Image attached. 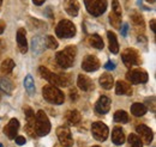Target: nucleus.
<instances>
[{
	"label": "nucleus",
	"instance_id": "f257e3e1",
	"mask_svg": "<svg viewBox=\"0 0 156 147\" xmlns=\"http://www.w3.org/2000/svg\"><path fill=\"white\" fill-rule=\"evenodd\" d=\"M77 54V48L75 46H69L64 50L58 52L55 55V61L60 67L62 68H70L73 65L75 57Z\"/></svg>",
	"mask_w": 156,
	"mask_h": 147
},
{
	"label": "nucleus",
	"instance_id": "f03ea898",
	"mask_svg": "<svg viewBox=\"0 0 156 147\" xmlns=\"http://www.w3.org/2000/svg\"><path fill=\"white\" fill-rule=\"evenodd\" d=\"M39 72L43 79H46L47 81H49V83H51L52 85H54V86H67V85H69V79H67V77L53 73V72H51L48 68H46L44 66H40Z\"/></svg>",
	"mask_w": 156,
	"mask_h": 147
},
{
	"label": "nucleus",
	"instance_id": "7ed1b4c3",
	"mask_svg": "<svg viewBox=\"0 0 156 147\" xmlns=\"http://www.w3.org/2000/svg\"><path fill=\"white\" fill-rule=\"evenodd\" d=\"M35 134L39 136H44L51 132V122L44 114V111L40 110L37 115L35 116Z\"/></svg>",
	"mask_w": 156,
	"mask_h": 147
},
{
	"label": "nucleus",
	"instance_id": "20e7f679",
	"mask_svg": "<svg viewBox=\"0 0 156 147\" xmlns=\"http://www.w3.org/2000/svg\"><path fill=\"white\" fill-rule=\"evenodd\" d=\"M42 96L47 102H49L52 104H61V103H64V99H65L64 93L54 85L44 86L42 90Z\"/></svg>",
	"mask_w": 156,
	"mask_h": 147
},
{
	"label": "nucleus",
	"instance_id": "39448f33",
	"mask_svg": "<svg viewBox=\"0 0 156 147\" xmlns=\"http://www.w3.org/2000/svg\"><path fill=\"white\" fill-rule=\"evenodd\" d=\"M55 34L60 38H71L76 35V26L71 20L62 19L57 25Z\"/></svg>",
	"mask_w": 156,
	"mask_h": 147
},
{
	"label": "nucleus",
	"instance_id": "423d86ee",
	"mask_svg": "<svg viewBox=\"0 0 156 147\" xmlns=\"http://www.w3.org/2000/svg\"><path fill=\"white\" fill-rule=\"evenodd\" d=\"M84 4L88 12L94 17L101 16L107 10V0H84Z\"/></svg>",
	"mask_w": 156,
	"mask_h": 147
},
{
	"label": "nucleus",
	"instance_id": "0eeeda50",
	"mask_svg": "<svg viewBox=\"0 0 156 147\" xmlns=\"http://www.w3.org/2000/svg\"><path fill=\"white\" fill-rule=\"evenodd\" d=\"M121 59L124 61V63L131 68L132 66H139L140 65V57H139V54L138 52L132 49V48H127L122 52L121 54Z\"/></svg>",
	"mask_w": 156,
	"mask_h": 147
},
{
	"label": "nucleus",
	"instance_id": "6e6552de",
	"mask_svg": "<svg viewBox=\"0 0 156 147\" xmlns=\"http://www.w3.org/2000/svg\"><path fill=\"white\" fill-rule=\"evenodd\" d=\"M91 133H93V136L98 141H106L108 138L109 130L103 122H95L91 126Z\"/></svg>",
	"mask_w": 156,
	"mask_h": 147
},
{
	"label": "nucleus",
	"instance_id": "1a4fd4ad",
	"mask_svg": "<svg viewBox=\"0 0 156 147\" xmlns=\"http://www.w3.org/2000/svg\"><path fill=\"white\" fill-rule=\"evenodd\" d=\"M126 78L131 84H143L148 81V73L140 68H136L129 71L126 74Z\"/></svg>",
	"mask_w": 156,
	"mask_h": 147
},
{
	"label": "nucleus",
	"instance_id": "9d476101",
	"mask_svg": "<svg viewBox=\"0 0 156 147\" xmlns=\"http://www.w3.org/2000/svg\"><path fill=\"white\" fill-rule=\"evenodd\" d=\"M57 135L60 144L65 147H71L73 145V139L71 135V130L66 126H61L57 129Z\"/></svg>",
	"mask_w": 156,
	"mask_h": 147
},
{
	"label": "nucleus",
	"instance_id": "9b49d317",
	"mask_svg": "<svg viewBox=\"0 0 156 147\" xmlns=\"http://www.w3.org/2000/svg\"><path fill=\"white\" fill-rule=\"evenodd\" d=\"M82 68L87 72H95L100 68V61L96 56L88 55L82 62Z\"/></svg>",
	"mask_w": 156,
	"mask_h": 147
},
{
	"label": "nucleus",
	"instance_id": "f8f14e48",
	"mask_svg": "<svg viewBox=\"0 0 156 147\" xmlns=\"http://www.w3.org/2000/svg\"><path fill=\"white\" fill-rule=\"evenodd\" d=\"M136 130H137V134H139L140 139L143 140V142L147 144V145H150V142L153 141V138H154L153 130L149 128V127H147L145 125H139V126H137Z\"/></svg>",
	"mask_w": 156,
	"mask_h": 147
},
{
	"label": "nucleus",
	"instance_id": "ddd939ff",
	"mask_svg": "<svg viewBox=\"0 0 156 147\" xmlns=\"http://www.w3.org/2000/svg\"><path fill=\"white\" fill-rule=\"evenodd\" d=\"M20 129V122L17 118H11L10 122L6 125V127L4 128V133L9 139H15L16 134L18 133Z\"/></svg>",
	"mask_w": 156,
	"mask_h": 147
},
{
	"label": "nucleus",
	"instance_id": "4468645a",
	"mask_svg": "<svg viewBox=\"0 0 156 147\" xmlns=\"http://www.w3.org/2000/svg\"><path fill=\"white\" fill-rule=\"evenodd\" d=\"M111 109V99L107 96H101L95 104V110L100 115L107 114Z\"/></svg>",
	"mask_w": 156,
	"mask_h": 147
},
{
	"label": "nucleus",
	"instance_id": "2eb2a0df",
	"mask_svg": "<svg viewBox=\"0 0 156 147\" xmlns=\"http://www.w3.org/2000/svg\"><path fill=\"white\" fill-rule=\"evenodd\" d=\"M35 114L34 111L31 110L30 108H27L25 109V118H27V132L30 134V136L35 138L36 134H35V129H34V126H35Z\"/></svg>",
	"mask_w": 156,
	"mask_h": 147
},
{
	"label": "nucleus",
	"instance_id": "dca6fc26",
	"mask_svg": "<svg viewBox=\"0 0 156 147\" xmlns=\"http://www.w3.org/2000/svg\"><path fill=\"white\" fill-rule=\"evenodd\" d=\"M77 85L78 87L82 91H91L94 89V84L91 81V79L84 74H79L77 79Z\"/></svg>",
	"mask_w": 156,
	"mask_h": 147
},
{
	"label": "nucleus",
	"instance_id": "f3484780",
	"mask_svg": "<svg viewBox=\"0 0 156 147\" xmlns=\"http://www.w3.org/2000/svg\"><path fill=\"white\" fill-rule=\"evenodd\" d=\"M17 44L20 48V53L25 54L28 52V42H27V32L25 29L20 28L17 31Z\"/></svg>",
	"mask_w": 156,
	"mask_h": 147
},
{
	"label": "nucleus",
	"instance_id": "a211bd4d",
	"mask_svg": "<svg viewBox=\"0 0 156 147\" xmlns=\"http://www.w3.org/2000/svg\"><path fill=\"white\" fill-rule=\"evenodd\" d=\"M64 9L70 16L76 17L79 11V4L77 0H64Z\"/></svg>",
	"mask_w": 156,
	"mask_h": 147
},
{
	"label": "nucleus",
	"instance_id": "6ab92c4d",
	"mask_svg": "<svg viewBox=\"0 0 156 147\" xmlns=\"http://www.w3.org/2000/svg\"><path fill=\"white\" fill-rule=\"evenodd\" d=\"M115 92L118 94H124V96H131L132 94V87L129 85L126 81L119 80L115 85Z\"/></svg>",
	"mask_w": 156,
	"mask_h": 147
},
{
	"label": "nucleus",
	"instance_id": "aec40b11",
	"mask_svg": "<svg viewBox=\"0 0 156 147\" xmlns=\"http://www.w3.org/2000/svg\"><path fill=\"white\" fill-rule=\"evenodd\" d=\"M44 41L41 36H35L33 37V41H31V49L35 54H40L43 52L44 49Z\"/></svg>",
	"mask_w": 156,
	"mask_h": 147
},
{
	"label": "nucleus",
	"instance_id": "412c9836",
	"mask_svg": "<svg viewBox=\"0 0 156 147\" xmlns=\"http://www.w3.org/2000/svg\"><path fill=\"white\" fill-rule=\"evenodd\" d=\"M112 141L115 145H122L125 142V134L124 130L119 127H115L112 132Z\"/></svg>",
	"mask_w": 156,
	"mask_h": 147
},
{
	"label": "nucleus",
	"instance_id": "4be33fe9",
	"mask_svg": "<svg viewBox=\"0 0 156 147\" xmlns=\"http://www.w3.org/2000/svg\"><path fill=\"white\" fill-rule=\"evenodd\" d=\"M100 84L105 90H109L112 89L113 84H114V79L112 77V74L109 73H103L100 77Z\"/></svg>",
	"mask_w": 156,
	"mask_h": 147
},
{
	"label": "nucleus",
	"instance_id": "5701e85b",
	"mask_svg": "<svg viewBox=\"0 0 156 147\" xmlns=\"http://www.w3.org/2000/svg\"><path fill=\"white\" fill-rule=\"evenodd\" d=\"M13 68H15V62H13V60H11V59H6L2 63H1V66H0V75H7V74H10L12 71H13Z\"/></svg>",
	"mask_w": 156,
	"mask_h": 147
},
{
	"label": "nucleus",
	"instance_id": "b1692460",
	"mask_svg": "<svg viewBox=\"0 0 156 147\" xmlns=\"http://www.w3.org/2000/svg\"><path fill=\"white\" fill-rule=\"evenodd\" d=\"M107 37H108V42H109V50L113 54H117L119 52V43H118L117 36L113 31H108L107 32Z\"/></svg>",
	"mask_w": 156,
	"mask_h": 147
},
{
	"label": "nucleus",
	"instance_id": "393cba45",
	"mask_svg": "<svg viewBox=\"0 0 156 147\" xmlns=\"http://www.w3.org/2000/svg\"><path fill=\"white\" fill-rule=\"evenodd\" d=\"M66 121L70 123V125H77L80 122V114H79V111L77 110H69L66 112Z\"/></svg>",
	"mask_w": 156,
	"mask_h": 147
},
{
	"label": "nucleus",
	"instance_id": "a878e982",
	"mask_svg": "<svg viewBox=\"0 0 156 147\" xmlns=\"http://www.w3.org/2000/svg\"><path fill=\"white\" fill-rule=\"evenodd\" d=\"M147 107L144 105V104H142V103H133L132 104V107H131V112H132V115H135L136 117H140V116H143V115H145L147 114Z\"/></svg>",
	"mask_w": 156,
	"mask_h": 147
},
{
	"label": "nucleus",
	"instance_id": "bb28decb",
	"mask_svg": "<svg viewBox=\"0 0 156 147\" xmlns=\"http://www.w3.org/2000/svg\"><path fill=\"white\" fill-rule=\"evenodd\" d=\"M0 89L4 92H6L7 94H11L12 93V90H13V83L7 78H1L0 79Z\"/></svg>",
	"mask_w": 156,
	"mask_h": 147
},
{
	"label": "nucleus",
	"instance_id": "cd10ccee",
	"mask_svg": "<svg viewBox=\"0 0 156 147\" xmlns=\"http://www.w3.org/2000/svg\"><path fill=\"white\" fill-rule=\"evenodd\" d=\"M131 20H132L133 25L137 26L138 29H144V19L140 16V13H138L136 11L132 12L131 13Z\"/></svg>",
	"mask_w": 156,
	"mask_h": 147
},
{
	"label": "nucleus",
	"instance_id": "c85d7f7f",
	"mask_svg": "<svg viewBox=\"0 0 156 147\" xmlns=\"http://www.w3.org/2000/svg\"><path fill=\"white\" fill-rule=\"evenodd\" d=\"M89 43H90L91 47H94L96 49H102L103 48V39L96 34L89 37Z\"/></svg>",
	"mask_w": 156,
	"mask_h": 147
},
{
	"label": "nucleus",
	"instance_id": "c756f323",
	"mask_svg": "<svg viewBox=\"0 0 156 147\" xmlns=\"http://www.w3.org/2000/svg\"><path fill=\"white\" fill-rule=\"evenodd\" d=\"M24 86H25V90L28 91L29 94H33L35 92V83H34V79H33V77L30 74L25 77V79H24Z\"/></svg>",
	"mask_w": 156,
	"mask_h": 147
},
{
	"label": "nucleus",
	"instance_id": "7c9ffc66",
	"mask_svg": "<svg viewBox=\"0 0 156 147\" xmlns=\"http://www.w3.org/2000/svg\"><path fill=\"white\" fill-rule=\"evenodd\" d=\"M114 121L118 123H127L129 122V115L124 110H118L114 114Z\"/></svg>",
	"mask_w": 156,
	"mask_h": 147
},
{
	"label": "nucleus",
	"instance_id": "2f4dec72",
	"mask_svg": "<svg viewBox=\"0 0 156 147\" xmlns=\"http://www.w3.org/2000/svg\"><path fill=\"white\" fill-rule=\"evenodd\" d=\"M129 142H130V146L131 147H143L142 140L139 139V136L136 135V134H130V136H129Z\"/></svg>",
	"mask_w": 156,
	"mask_h": 147
},
{
	"label": "nucleus",
	"instance_id": "473e14b6",
	"mask_svg": "<svg viewBox=\"0 0 156 147\" xmlns=\"http://www.w3.org/2000/svg\"><path fill=\"white\" fill-rule=\"evenodd\" d=\"M44 44H46V47H47V48H49V49H57V48H58V46H59L58 41H57L53 36L46 37Z\"/></svg>",
	"mask_w": 156,
	"mask_h": 147
},
{
	"label": "nucleus",
	"instance_id": "72a5a7b5",
	"mask_svg": "<svg viewBox=\"0 0 156 147\" xmlns=\"http://www.w3.org/2000/svg\"><path fill=\"white\" fill-rule=\"evenodd\" d=\"M109 22H111L112 26H114L115 29H120V26H121V17H119V16L114 15L112 12L109 15Z\"/></svg>",
	"mask_w": 156,
	"mask_h": 147
},
{
	"label": "nucleus",
	"instance_id": "f704fd0d",
	"mask_svg": "<svg viewBox=\"0 0 156 147\" xmlns=\"http://www.w3.org/2000/svg\"><path fill=\"white\" fill-rule=\"evenodd\" d=\"M112 12L114 13V15H117L119 17H121V6L119 5V1L118 0H113L112 1Z\"/></svg>",
	"mask_w": 156,
	"mask_h": 147
},
{
	"label": "nucleus",
	"instance_id": "c9c22d12",
	"mask_svg": "<svg viewBox=\"0 0 156 147\" xmlns=\"http://www.w3.org/2000/svg\"><path fill=\"white\" fill-rule=\"evenodd\" d=\"M15 140H16V144L17 145H24L25 144V138L24 136H16L15 138Z\"/></svg>",
	"mask_w": 156,
	"mask_h": 147
},
{
	"label": "nucleus",
	"instance_id": "e433bc0d",
	"mask_svg": "<svg viewBox=\"0 0 156 147\" xmlns=\"http://www.w3.org/2000/svg\"><path fill=\"white\" fill-rule=\"evenodd\" d=\"M105 68H106V70H114V68H115V63L112 62V61H108V62H106Z\"/></svg>",
	"mask_w": 156,
	"mask_h": 147
},
{
	"label": "nucleus",
	"instance_id": "4c0bfd02",
	"mask_svg": "<svg viewBox=\"0 0 156 147\" xmlns=\"http://www.w3.org/2000/svg\"><path fill=\"white\" fill-rule=\"evenodd\" d=\"M127 30H129V24H124L122 25V30H121V34H122V36L125 37L126 35H127Z\"/></svg>",
	"mask_w": 156,
	"mask_h": 147
},
{
	"label": "nucleus",
	"instance_id": "58836bf2",
	"mask_svg": "<svg viewBox=\"0 0 156 147\" xmlns=\"http://www.w3.org/2000/svg\"><path fill=\"white\" fill-rule=\"evenodd\" d=\"M70 96H71V99L72 101H76L77 99V92H76L75 89H71L70 90Z\"/></svg>",
	"mask_w": 156,
	"mask_h": 147
},
{
	"label": "nucleus",
	"instance_id": "ea45409f",
	"mask_svg": "<svg viewBox=\"0 0 156 147\" xmlns=\"http://www.w3.org/2000/svg\"><path fill=\"white\" fill-rule=\"evenodd\" d=\"M4 30H5V23L0 20V34H2V32H4Z\"/></svg>",
	"mask_w": 156,
	"mask_h": 147
},
{
	"label": "nucleus",
	"instance_id": "a19ab883",
	"mask_svg": "<svg viewBox=\"0 0 156 147\" xmlns=\"http://www.w3.org/2000/svg\"><path fill=\"white\" fill-rule=\"evenodd\" d=\"M150 28H151L153 32H155V19H153V20L150 22Z\"/></svg>",
	"mask_w": 156,
	"mask_h": 147
},
{
	"label": "nucleus",
	"instance_id": "79ce46f5",
	"mask_svg": "<svg viewBox=\"0 0 156 147\" xmlns=\"http://www.w3.org/2000/svg\"><path fill=\"white\" fill-rule=\"evenodd\" d=\"M44 1H46V0H33V2H34L35 5H42Z\"/></svg>",
	"mask_w": 156,
	"mask_h": 147
},
{
	"label": "nucleus",
	"instance_id": "37998d69",
	"mask_svg": "<svg viewBox=\"0 0 156 147\" xmlns=\"http://www.w3.org/2000/svg\"><path fill=\"white\" fill-rule=\"evenodd\" d=\"M147 1L150 2V4H154V2H155V0H147Z\"/></svg>",
	"mask_w": 156,
	"mask_h": 147
},
{
	"label": "nucleus",
	"instance_id": "c03bdc74",
	"mask_svg": "<svg viewBox=\"0 0 156 147\" xmlns=\"http://www.w3.org/2000/svg\"><path fill=\"white\" fill-rule=\"evenodd\" d=\"M0 147H4V146H2V144H0Z\"/></svg>",
	"mask_w": 156,
	"mask_h": 147
},
{
	"label": "nucleus",
	"instance_id": "a18cd8bd",
	"mask_svg": "<svg viewBox=\"0 0 156 147\" xmlns=\"http://www.w3.org/2000/svg\"><path fill=\"white\" fill-rule=\"evenodd\" d=\"M1 2H2V0H0V4H1Z\"/></svg>",
	"mask_w": 156,
	"mask_h": 147
},
{
	"label": "nucleus",
	"instance_id": "49530a36",
	"mask_svg": "<svg viewBox=\"0 0 156 147\" xmlns=\"http://www.w3.org/2000/svg\"><path fill=\"white\" fill-rule=\"evenodd\" d=\"M93 147H100V146H93Z\"/></svg>",
	"mask_w": 156,
	"mask_h": 147
},
{
	"label": "nucleus",
	"instance_id": "de8ad7c7",
	"mask_svg": "<svg viewBox=\"0 0 156 147\" xmlns=\"http://www.w3.org/2000/svg\"><path fill=\"white\" fill-rule=\"evenodd\" d=\"M0 101H1V96H0Z\"/></svg>",
	"mask_w": 156,
	"mask_h": 147
}]
</instances>
